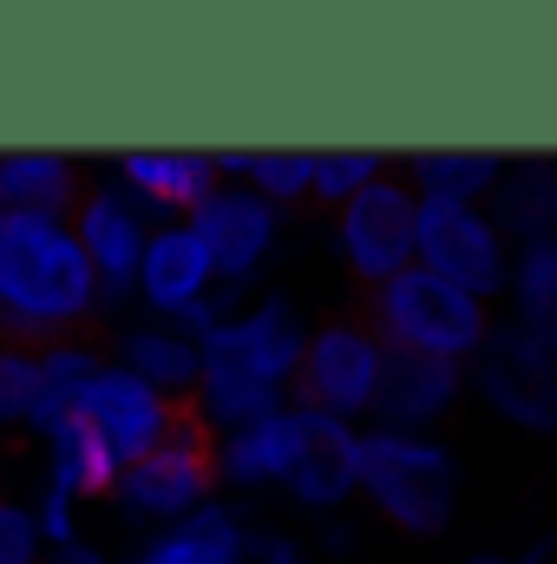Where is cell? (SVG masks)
I'll return each instance as SVG.
<instances>
[{
	"label": "cell",
	"instance_id": "8",
	"mask_svg": "<svg viewBox=\"0 0 557 564\" xmlns=\"http://www.w3.org/2000/svg\"><path fill=\"white\" fill-rule=\"evenodd\" d=\"M414 224H419V197L407 191V177H394V171L341 204L335 243H341V263L354 270L361 289H381L387 276L414 270Z\"/></svg>",
	"mask_w": 557,
	"mask_h": 564
},
{
	"label": "cell",
	"instance_id": "3",
	"mask_svg": "<svg viewBox=\"0 0 557 564\" xmlns=\"http://www.w3.org/2000/svg\"><path fill=\"white\" fill-rule=\"evenodd\" d=\"M368 506L407 532V539H439L459 506V459L433 433H394V426H361V479Z\"/></svg>",
	"mask_w": 557,
	"mask_h": 564
},
{
	"label": "cell",
	"instance_id": "5",
	"mask_svg": "<svg viewBox=\"0 0 557 564\" xmlns=\"http://www.w3.org/2000/svg\"><path fill=\"white\" fill-rule=\"evenodd\" d=\"M414 263L492 308L505 295V276H512V243L499 237L485 204H419Z\"/></svg>",
	"mask_w": 557,
	"mask_h": 564
},
{
	"label": "cell",
	"instance_id": "23",
	"mask_svg": "<svg viewBox=\"0 0 557 564\" xmlns=\"http://www.w3.org/2000/svg\"><path fill=\"white\" fill-rule=\"evenodd\" d=\"M46 440H53V492L92 499V492H112L119 486V459L106 453V440L79 421V414H66Z\"/></svg>",
	"mask_w": 557,
	"mask_h": 564
},
{
	"label": "cell",
	"instance_id": "10",
	"mask_svg": "<svg viewBox=\"0 0 557 564\" xmlns=\"http://www.w3.org/2000/svg\"><path fill=\"white\" fill-rule=\"evenodd\" d=\"M73 414L106 440V453H112L119 473H125V466H139L144 453H157V446L177 433V421L190 414V401H164V394L144 388L139 375L99 368V375L79 388V408H73Z\"/></svg>",
	"mask_w": 557,
	"mask_h": 564
},
{
	"label": "cell",
	"instance_id": "27",
	"mask_svg": "<svg viewBox=\"0 0 557 564\" xmlns=\"http://www.w3.org/2000/svg\"><path fill=\"white\" fill-rule=\"evenodd\" d=\"M33 545H40L33 519H26L20 506H7V499H0V564H33Z\"/></svg>",
	"mask_w": 557,
	"mask_h": 564
},
{
	"label": "cell",
	"instance_id": "21",
	"mask_svg": "<svg viewBox=\"0 0 557 564\" xmlns=\"http://www.w3.org/2000/svg\"><path fill=\"white\" fill-rule=\"evenodd\" d=\"M512 158L499 151H414L407 158V191L419 204H485L499 191Z\"/></svg>",
	"mask_w": 557,
	"mask_h": 564
},
{
	"label": "cell",
	"instance_id": "26",
	"mask_svg": "<svg viewBox=\"0 0 557 564\" xmlns=\"http://www.w3.org/2000/svg\"><path fill=\"white\" fill-rule=\"evenodd\" d=\"M33 388H40V355H26V348H7V341H0V426L26 421Z\"/></svg>",
	"mask_w": 557,
	"mask_h": 564
},
{
	"label": "cell",
	"instance_id": "2",
	"mask_svg": "<svg viewBox=\"0 0 557 564\" xmlns=\"http://www.w3.org/2000/svg\"><path fill=\"white\" fill-rule=\"evenodd\" d=\"M368 335L387 348V355H419V361H479L485 335H492V308L452 282H439L433 270H401L381 289H368V308H361Z\"/></svg>",
	"mask_w": 557,
	"mask_h": 564
},
{
	"label": "cell",
	"instance_id": "32",
	"mask_svg": "<svg viewBox=\"0 0 557 564\" xmlns=\"http://www.w3.org/2000/svg\"><path fill=\"white\" fill-rule=\"evenodd\" d=\"M551 257H557V243H551Z\"/></svg>",
	"mask_w": 557,
	"mask_h": 564
},
{
	"label": "cell",
	"instance_id": "7",
	"mask_svg": "<svg viewBox=\"0 0 557 564\" xmlns=\"http://www.w3.org/2000/svg\"><path fill=\"white\" fill-rule=\"evenodd\" d=\"M210 486H217V440L190 408L157 453L119 473L112 492L125 499V512H144V519H190L197 506H210Z\"/></svg>",
	"mask_w": 557,
	"mask_h": 564
},
{
	"label": "cell",
	"instance_id": "4",
	"mask_svg": "<svg viewBox=\"0 0 557 564\" xmlns=\"http://www.w3.org/2000/svg\"><path fill=\"white\" fill-rule=\"evenodd\" d=\"M381 368H387V348L368 335L361 315L321 322L302 341V361H295V381H288V408H308V414H328V421L354 426L361 414H374Z\"/></svg>",
	"mask_w": 557,
	"mask_h": 564
},
{
	"label": "cell",
	"instance_id": "31",
	"mask_svg": "<svg viewBox=\"0 0 557 564\" xmlns=\"http://www.w3.org/2000/svg\"><path fill=\"white\" fill-rule=\"evenodd\" d=\"M466 564H512V558H492V552H479V558H466Z\"/></svg>",
	"mask_w": 557,
	"mask_h": 564
},
{
	"label": "cell",
	"instance_id": "17",
	"mask_svg": "<svg viewBox=\"0 0 557 564\" xmlns=\"http://www.w3.org/2000/svg\"><path fill=\"white\" fill-rule=\"evenodd\" d=\"M217 289V270L204 257V243L190 237V224H171L157 237H144L139 257V295L157 308V315H184L190 302H204Z\"/></svg>",
	"mask_w": 557,
	"mask_h": 564
},
{
	"label": "cell",
	"instance_id": "20",
	"mask_svg": "<svg viewBox=\"0 0 557 564\" xmlns=\"http://www.w3.org/2000/svg\"><path fill=\"white\" fill-rule=\"evenodd\" d=\"M119 177H125L139 197L164 204V210H197V204L223 184L210 151H125V158H119Z\"/></svg>",
	"mask_w": 557,
	"mask_h": 564
},
{
	"label": "cell",
	"instance_id": "25",
	"mask_svg": "<svg viewBox=\"0 0 557 564\" xmlns=\"http://www.w3.org/2000/svg\"><path fill=\"white\" fill-rule=\"evenodd\" d=\"M243 184H250L263 204H295V197H308V184H315V151H250Z\"/></svg>",
	"mask_w": 557,
	"mask_h": 564
},
{
	"label": "cell",
	"instance_id": "1",
	"mask_svg": "<svg viewBox=\"0 0 557 564\" xmlns=\"http://www.w3.org/2000/svg\"><path fill=\"white\" fill-rule=\"evenodd\" d=\"M0 308L20 322H46V328H92L99 308V276L73 237V224L59 217H26L7 210L0 217Z\"/></svg>",
	"mask_w": 557,
	"mask_h": 564
},
{
	"label": "cell",
	"instance_id": "14",
	"mask_svg": "<svg viewBox=\"0 0 557 564\" xmlns=\"http://www.w3.org/2000/svg\"><path fill=\"white\" fill-rule=\"evenodd\" d=\"M466 394V368L452 361H419V355H387L381 388H374V421L394 433H426L439 426Z\"/></svg>",
	"mask_w": 557,
	"mask_h": 564
},
{
	"label": "cell",
	"instance_id": "18",
	"mask_svg": "<svg viewBox=\"0 0 557 564\" xmlns=\"http://www.w3.org/2000/svg\"><path fill=\"white\" fill-rule=\"evenodd\" d=\"M86 171L59 151H13L0 158V217L7 210H26V217H79L86 204Z\"/></svg>",
	"mask_w": 557,
	"mask_h": 564
},
{
	"label": "cell",
	"instance_id": "12",
	"mask_svg": "<svg viewBox=\"0 0 557 564\" xmlns=\"http://www.w3.org/2000/svg\"><path fill=\"white\" fill-rule=\"evenodd\" d=\"M308 414V408H302ZM354 479H361V426L328 421V414H308L302 426V453L282 479V492L308 512H335L354 499Z\"/></svg>",
	"mask_w": 557,
	"mask_h": 564
},
{
	"label": "cell",
	"instance_id": "28",
	"mask_svg": "<svg viewBox=\"0 0 557 564\" xmlns=\"http://www.w3.org/2000/svg\"><path fill=\"white\" fill-rule=\"evenodd\" d=\"M243 564H308V552L288 539V532H250V552Z\"/></svg>",
	"mask_w": 557,
	"mask_h": 564
},
{
	"label": "cell",
	"instance_id": "11",
	"mask_svg": "<svg viewBox=\"0 0 557 564\" xmlns=\"http://www.w3.org/2000/svg\"><path fill=\"white\" fill-rule=\"evenodd\" d=\"M276 204H263L250 184H217L197 210H190V237L204 243V257H210V270L223 289H250L256 270H263V257L276 250Z\"/></svg>",
	"mask_w": 557,
	"mask_h": 564
},
{
	"label": "cell",
	"instance_id": "29",
	"mask_svg": "<svg viewBox=\"0 0 557 564\" xmlns=\"http://www.w3.org/2000/svg\"><path fill=\"white\" fill-rule=\"evenodd\" d=\"M33 532H46V539L66 552V545H73V499L46 486V499H40V525H33Z\"/></svg>",
	"mask_w": 557,
	"mask_h": 564
},
{
	"label": "cell",
	"instance_id": "19",
	"mask_svg": "<svg viewBox=\"0 0 557 564\" xmlns=\"http://www.w3.org/2000/svg\"><path fill=\"white\" fill-rule=\"evenodd\" d=\"M243 552H250V525L230 506H197L190 519L157 532L132 564H243Z\"/></svg>",
	"mask_w": 557,
	"mask_h": 564
},
{
	"label": "cell",
	"instance_id": "22",
	"mask_svg": "<svg viewBox=\"0 0 557 564\" xmlns=\"http://www.w3.org/2000/svg\"><path fill=\"white\" fill-rule=\"evenodd\" d=\"M125 375H139L144 388L164 394V401H190L197 394V375H204V355H197L190 335L151 322V328H132L125 335Z\"/></svg>",
	"mask_w": 557,
	"mask_h": 564
},
{
	"label": "cell",
	"instance_id": "13",
	"mask_svg": "<svg viewBox=\"0 0 557 564\" xmlns=\"http://www.w3.org/2000/svg\"><path fill=\"white\" fill-rule=\"evenodd\" d=\"M73 237H79V250H86V263H92L106 302L132 295L139 257H144V217L132 210V197H119V191H86Z\"/></svg>",
	"mask_w": 557,
	"mask_h": 564
},
{
	"label": "cell",
	"instance_id": "6",
	"mask_svg": "<svg viewBox=\"0 0 557 564\" xmlns=\"http://www.w3.org/2000/svg\"><path fill=\"white\" fill-rule=\"evenodd\" d=\"M466 381L479 388V401L499 421L532 426V433L557 440V355L545 341H532L525 328L492 322V335H485V348H479V361H472Z\"/></svg>",
	"mask_w": 557,
	"mask_h": 564
},
{
	"label": "cell",
	"instance_id": "16",
	"mask_svg": "<svg viewBox=\"0 0 557 564\" xmlns=\"http://www.w3.org/2000/svg\"><path fill=\"white\" fill-rule=\"evenodd\" d=\"M302 426H308L302 408H282V414H263V421L223 433V440H217V479H230V486H243V492L282 486L288 466H295V453H302Z\"/></svg>",
	"mask_w": 557,
	"mask_h": 564
},
{
	"label": "cell",
	"instance_id": "30",
	"mask_svg": "<svg viewBox=\"0 0 557 564\" xmlns=\"http://www.w3.org/2000/svg\"><path fill=\"white\" fill-rule=\"evenodd\" d=\"M53 564H106V558H99V552H86V545H66Z\"/></svg>",
	"mask_w": 557,
	"mask_h": 564
},
{
	"label": "cell",
	"instance_id": "15",
	"mask_svg": "<svg viewBox=\"0 0 557 564\" xmlns=\"http://www.w3.org/2000/svg\"><path fill=\"white\" fill-rule=\"evenodd\" d=\"M485 217L512 250L525 243H557V158H512L499 191L485 197Z\"/></svg>",
	"mask_w": 557,
	"mask_h": 564
},
{
	"label": "cell",
	"instance_id": "24",
	"mask_svg": "<svg viewBox=\"0 0 557 564\" xmlns=\"http://www.w3.org/2000/svg\"><path fill=\"white\" fill-rule=\"evenodd\" d=\"M387 177V151H315V184H308V197H321V204H348V197H361L368 184H381Z\"/></svg>",
	"mask_w": 557,
	"mask_h": 564
},
{
	"label": "cell",
	"instance_id": "9",
	"mask_svg": "<svg viewBox=\"0 0 557 564\" xmlns=\"http://www.w3.org/2000/svg\"><path fill=\"white\" fill-rule=\"evenodd\" d=\"M302 341H308V328H302L295 302H288V295H263L256 308L223 315V322L197 341V355H204V368H217V375H243V381H263V388H282V394H288L295 361H302Z\"/></svg>",
	"mask_w": 557,
	"mask_h": 564
}]
</instances>
